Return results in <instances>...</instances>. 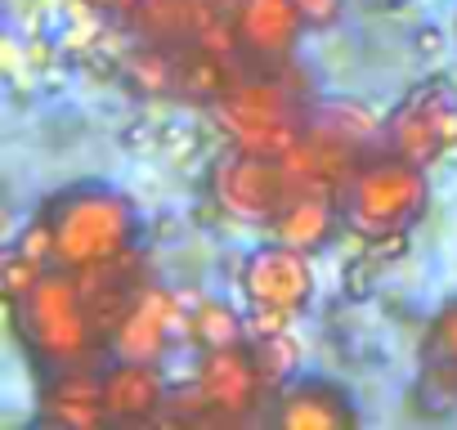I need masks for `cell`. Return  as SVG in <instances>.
Segmentation results:
<instances>
[{
	"mask_svg": "<svg viewBox=\"0 0 457 430\" xmlns=\"http://www.w3.org/2000/svg\"><path fill=\"white\" fill-rule=\"evenodd\" d=\"M50 225H54V265L68 274H81L99 260H112L135 247L139 234V215L135 202L108 184H77L63 188L50 206Z\"/></svg>",
	"mask_w": 457,
	"mask_h": 430,
	"instance_id": "obj_1",
	"label": "cell"
},
{
	"mask_svg": "<svg viewBox=\"0 0 457 430\" xmlns=\"http://www.w3.org/2000/svg\"><path fill=\"white\" fill-rule=\"evenodd\" d=\"M215 130L228 139V148L283 157L310 126V112L301 95L278 77H238V86L211 103Z\"/></svg>",
	"mask_w": 457,
	"mask_h": 430,
	"instance_id": "obj_2",
	"label": "cell"
},
{
	"mask_svg": "<svg viewBox=\"0 0 457 430\" xmlns=\"http://www.w3.org/2000/svg\"><path fill=\"white\" fill-rule=\"evenodd\" d=\"M426 202H430L426 166H412V161L386 153L354 170V179L345 188V220L363 243H372L381 234L412 229L426 215Z\"/></svg>",
	"mask_w": 457,
	"mask_h": 430,
	"instance_id": "obj_3",
	"label": "cell"
},
{
	"mask_svg": "<svg viewBox=\"0 0 457 430\" xmlns=\"http://www.w3.org/2000/svg\"><path fill=\"white\" fill-rule=\"evenodd\" d=\"M23 314V332L32 341V350L50 363V368H72L77 359H86L99 336L90 323V310L81 301V283L68 269H54L37 283V292L28 301L14 305Z\"/></svg>",
	"mask_w": 457,
	"mask_h": 430,
	"instance_id": "obj_4",
	"label": "cell"
},
{
	"mask_svg": "<svg viewBox=\"0 0 457 430\" xmlns=\"http://www.w3.org/2000/svg\"><path fill=\"white\" fill-rule=\"evenodd\" d=\"M386 148L412 166H435L457 148V86L435 72L417 81L386 121Z\"/></svg>",
	"mask_w": 457,
	"mask_h": 430,
	"instance_id": "obj_5",
	"label": "cell"
},
{
	"mask_svg": "<svg viewBox=\"0 0 457 430\" xmlns=\"http://www.w3.org/2000/svg\"><path fill=\"white\" fill-rule=\"evenodd\" d=\"M211 193L215 206L238 225H274L278 211L292 197L287 170L278 157H261V153H243L228 148L215 166H211Z\"/></svg>",
	"mask_w": 457,
	"mask_h": 430,
	"instance_id": "obj_6",
	"label": "cell"
},
{
	"mask_svg": "<svg viewBox=\"0 0 457 430\" xmlns=\"http://www.w3.org/2000/svg\"><path fill=\"white\" fill-rule=\"evenodd\" d=\"M314 265L310 252H296L287 243H265L256 252H247L243 269H238V292L247 305H287V310H305L314 301Z\"/></svg>",
	"mask_w": 457,
	"mask_h": 430,
	"instance_id": "obj_7",
	"label": "cell"
},
{
	"mask_svg": "<svg viewBox=\"0 0 457 430\" xmlns=\"http://www.w3.org/2000/svg\"><path fill=\"white\" fill-rule=\"evenodd\" d=\"M188 332V310L175 292L166 287H144L139 301L130 305V314L121 318V327L112 332V354L117 359H135V363H162V354L170 350L175 332Z\"/></svg>",
	"mask_w": 457,
	"mask_h": 430,
	"instance_id": "obj_8",
	"label": "cell"
},
{
	"mask_svg": "<svg viewBox=\"0 0 457 430\" xmlns=\"http://www.w3.org/2000/svg\"><path fill=\"white\" fill-rule=\"evenodd\" d=\"M193 381L202 385V394L211 399V408L220 417H243L256 408L261 390L270 385L252 359V350L234 345V350H202Z\"/></svg>",
	"mask_w": 457,
	"mask_h": 430,
	"instance_id": "obj_9",
	"label": "cell"
},
{
	"mask_svg": "<svg viewBox=\"0 0 457 430\" xmlns=\"http://www.w3.org/2000/svg\"><path fill=\"white\" fill-rule=\"evenodd\" d=\"M77 283H81V301L90 310L95 336L99 341H112V332L121 327V318L130 314V305L144 292V278L135 274V247L121 252V256H112V260H99V265L81 269Z\"/></svg>",
	"mask_w": 457,
	"mask_h": 430,
	"instance_id": "obj_10",
	"label": "cell"
},
{
	"mask_svg": "<svg viewBox=\"0 0 457 430\" xmlns=\"http://www.w3.org/2000/svg\"><path fill=\"white\" fill-rule=\"evenodd\" d=\"M274 421L287 426V430H354L359 426V408L350 403V394L337 381L305 376V381H292L278 394Z\"/></svg>",
	"mask_w": 457,
	"mask_h": 430,
	"instance_id": "obj_11",
	"label": "cell"
},
{
	"mask_svg": "<svg viewBox=\"0 0 457 430\" xmlns=\"http://www.w3.org/2000/svg\"><path fill=\"white\" fill-rule=\"evenodd\" d=\"M166 376L157 363L117 359L104 368V408L112 421H153L166 408Z\"/></svg>",
	"mask_w": 457,
	"mask_h": 430,
	"instance_id": "obj_12",
	"label": "cell"
},
{
	"mask_svg": "<svg viewBox=\"0 0 457 430\" xmlns=\"http://www.w3.org/2000/svg\"><path fill=\"white\" fill-rule=\"evenodd\" d=\"M243 45L261 59H283L305 32V14L296 0H238Z\"/></svg>",
	"mask_w": 457,
	"mask_h": 430,
	"instance_id": "obj_13",
	"label": "cell"
},
{
	"mask_svg": "<svg viewBox=\"0 0 457 430\" xmlns=\"http://www.w3.org/2000/svg\"><path fill=\"white\" fill-rule=\"evenodd\" d=\"M270 229L278 243H287L296 252H319L337 238V197L332 193H292Z\"/></svg>",
	"mask_w": 457,
	"mask_h": 430,
	"instance_id": "obj_14",
	"label": "cell"
},
{
	"mask_svg": "<svg viewBox=\"0 0 457 430\" xmlns=\"http://www.w3.org/2000/svg\"><path fill=\"white\" fill-rule=\"evenodd\" d=\"M139 41H153V45H193V32H197V0H139V5L121 19Z\"/></svg>",
	"mask_w": 457,
	"mask_h": 430,
	"instance_id": "obj_15",
	"label": "cell"
},
{
	"mask_svg": "<svg viewBox=\"0 0 457 430\" xmlns=\"http://www.w3.org/2000/svg\"><path fill=\"white\" fill-rule=\"evenodd\" d=\"M238 86V72H234V59H220V54H206L197 45H188L179 54V90L184 99H197V103H215L220 95H228Z\"/></svg>",
	"mask_w": 457,
	"mask_h": 430,
	"instance_id": "obj_16",
	"label": "cell"
},
{
	"mask_svg": "<svg viewBox=\"0 0 457 430\" xmlns=\"http://www.w3.org/2000/svg\"><path fill=\"white\" fill-rule=\"evenodd\" d=\"M121 63H126V68H121L126 81H130L139 95H148V99H157V95H175V90H179V50H170V45L139 41Z\"/></svg>",
	"mask_w": 457,
	"mask_h": 430,
	"instance_id": "obj_17",
	"label": "cell"
},
{
	"mask_svg": "<svg viewBox=\"0 0 457 430\" xmlns=\"http://www.w3.org/2000/svg\"><path fill=\"white\" fill-rule=\"evenodd\" d=\"M188 336L202 350H234L247 336V314H238L228 301H197L188 310Z\"/></svg>",
	"mask_w": 457,
	"mask_h": 430,
	"instance_id": "obj_18",
	"label": "cell"
},
{
	"mask_svg": "<svg viewBox=\"0 0 457 430\" xmlns=\"http://www.w3.org/2000/svg\"><path fill=\"white\" fill-rule=\"evenodd\" d=\"M310 117H314V121H323L328 130L345 135V139H350V144H359V148H368V144H377V139H381V117H377L363 99H323Z\"/></svg>",
	"mask_w": 457,
	"mask_h": 430,
	"instance_id": "obj_19",
	"label": "cell"
},
{
	"mask_svg": "<svg viewBox=\"0 0 457 430\" xmlns=\"http://www.w3.org/2000/svg\"><path fill=\"white\" fill-rule=\"evenodd\" d=\"M252 359H256V368H261V376H265L270 385H287V376L301 372L305 350H301V341H296L292 332H278V336L252 341Z\"/></svg>",
	"mask_w": 457,
	"mask_h": 430,
	"instance_id": "obj_20",
	"label": "cell"
},
{
	"mask_svg": "<svg viewBox=\"0 0 457 430\" xmlns=\"http://www.w3.org/2000/svg\"><path fill=\"white\" fill-rule=\"evenodd\" d=\"M41 278H46V260H37V256H28L19 247H10L5 256H0V292H5L10 305L28 301Z\"/></svg>",
	"mask_w": 457,
	"mask_h": 430,
	"instance_id": "obj_21",
	"label": "cell"
},
{
	"mask_svg": "<svg viewBox=\"0 0 457 430\" xmlns=\"http://www.w3.org/2000/svg\"><path fill=\"white\" fill-rule=\"evenodd\" d=\"M41 417L50 426H63V430H95L108 417V408H104V399H54V394H46Z\"/></svg>",
	"mask_w": 457,
	"mask_h": 430,
	"instance_id": "obj_22",
	"label": "cell"
},
{
	"mask_svg": "<svg viewBox=\"0 0 457 430\" xmlns=\"http://www.w3.org/2000/svg\"><path fill=\"white\" fill-rule=\"evenodd\" d=\"M430 354H435V363L457 381V301H448V305L435 314V327H430Z\"/></svg>",
	"mask_w": 457,
	"mask_h": 430,
	"instance_id": "obj_23",
	"label": "cell"
},
{
	"mask_svg": "<svg viewBox=\"0 0 457 430\" xmlns=\"http://www.w3.org/2000/svg\"><path fill=\"white\" fill-rule=\"evenodd\" d=\"M243 314H247V336H252V341L292 332V323L301 318V310H287V305H247Z\"/></svg>",
	"mask_w": 457,
	"mask_h": 430,
	"instance_id": "obj_24",
	"label": "cell"
},
{
	"mask_svg": "<svg viewBox=\"0 0 457 430\" xmlns=\"http://www.w3.org/2000/svg\"><path fill=\"white\" fill-rule=\"evenodd\" d=\"M14 247L28 252V256H37V260H54V225H50L46 211L32 215V220L23 225V234L14 238Z\"/></svg>",
	"mask_w": 457,
	"mask_h": 430,
	"instance_id": "obj_25",
	"label": "cell"
},
{
	"mask_svg": "<svg viewBox=\"0 0 457 430\" xmlns=\"http://www.w3.org/2000/svg\"><path fill=\"white\" fill-rule=\"evenodd\" d=\"M372 269H377V260L363 252V256H354V260H345V269H341V287H345V296L350 301H363V296H372Z\"/></svg>",
	"mask_w": 457,
	"mask_h": 430,
	"instance_id": "obj_26",
	"label": "cell"
},
{
	"mask_svg": "<svg viewBox=\"0 0 457 430\" xmlns=\"http://www.w3.org/2000/svg\"><path fill=\"white\" fill-rule=\"evenodd\" d=\"M368 256H372L377 265H390V260H403V256H408V229H399V234H381V238H372V243H368Z\"/></svg>",
	"mask_w": 457,
	"mask_h": 430,
	"instance_id": "obj_27",
	"label": "cell"
},
{
	"mask_svg": "<svg viewBox=\"0 0 457 430\" xmlns=\"http://www.w3.org/2000/svg\"><path fill=\"white\" fill-rule=\"evenodd\" d=\"M301 14H305V28H332L341 19V0H296Z\"/></svg>",
	"mask_w": 457,
	"mask_h": 430,
	"instance_id": "obj_28",
	"label": "cell"
},
{
	"mask_svg": "<svg viewBox=\"0 0 457 430\" xmlns=\"http://www.w3.org/2000/svg\"><path fill=\"white\" fill-rule=\"evenodd\" d=\"M0 63H5V77H19L23 72V45H19V37H0Z\"/></svg>",
	"mask_w": 457,
	"mask_h": 430,
	"instance_id": "obj_29",
	"label": "cell"
},
{
	"mask_svg": "<svg viewBox=\"0 0 457 430\" xmlns=\"http://www.w3.org/2000/svg\"><path fill=\"white\" fill-rule=\"evenodd\" d=\"M412 50H417L421 59H435V54L444 50V32H439V28H417V37H412Z\"/></svg>",
	"mask_w": 457,
	"mask_h": 430,
	"instance_id": "obj_30",
	"label": "cell"
},
{
	"mask_svg": "<svg viewBox=\"0 0 457 430\" xmlns=\"http://www.w3.org/2000/svg\"><path fill=\"white\" fill-rule=\"evenodd\" d=\"M86 5L99 10V14H117V19H126V14L139 5V0H86Z\"/></svg>",
	"mask_w": 457,
	"mask_h": 430,
	"instance_id": "obj_31",
	"label": "cell"
}]
</instances>
